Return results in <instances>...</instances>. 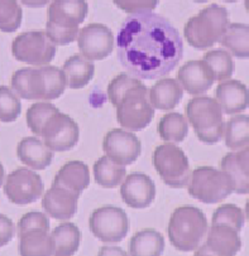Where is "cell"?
<instances>
[{"label": "cell", "mask_w": 249, "mask_h": 256, "mask_svg": "<svg viewBox=\"0 0 249 256\" xmlns=\"http://www.w3.org/2000/svg\"><path fill=\"white\" fill-rule=\"evenodd\" d=\"M117 56L128 74L156 80L176 68L183 56L180 33L153 12L135 13L123 22L117 36Z\"/></svg>", "instance_id": "1"}, {"label": "cell", "mask_w": 249, "mask_h": 256, "mask_svg": "<svg viewBox=\"0 0 249 256\" xmlns=\"http://www.w3.org/2000/svg\"><path fill=\"white\" fill-rule=\"evenodd\" d=\"M108 98L123 129L139 132L153 120L154 108L148 100V88L132 74H120L113 78L108 86Z\"/></svg>", "instance_id": "2"}, {"label": "cell", "mask_w": 249, "mask_h": 256, "mask_svg": "<svg viewBox=\"0 0 249 256\" xmlns=\"http://www.w3.org/2000/svg\"><path fill=\"white\" fill-rule=\"evenodd\" d=\"M11 82L19 98L30 101L56 100L67 88L65 71L55 66L21 68L14 72Z\"/></svg>", "instance_id": "3"}, {"label": "cell", "mask_w": 249, "mask_h": 256, "mask_svg": "<svg viewBox=\"0 0 249 256\" xmlns=\"http://www.w3.org/2000/svg\"><path fill=\"white\" fill-rule=\"evenodd\" d=\"M86 0H52L48 6L46 33L56 46H67L79 36V26L88 16Z\"/></svg>", "instance_id": "4"}, {"label": "cell", "mask_w": 249, "mask_h": 256, "mask_svg": "<svg viewBox=\"0 0 249 256\" xmlns=\"http://www.w3.org/2000/svg\"><path fill=\"white\" fill-rule=\"evenodd\" d=\"M207 230L209 224L201 210L193 206H181L170 217L168 238L176 250L190 252L199 248Z\"/></svg>", "instance_id": "5"}, {"label": "cell", "mask_w": 249, "mask_h": 256, "mask_svg": "<svg viewBox=\"0 0 249 256\" xmlns=\"http://www.w3.org/2000/svg\"><path fill=\"white\" fill-rule=\"evenodd\" d=\"M229 26V14L224 6L210 4L185 24L186 40L196 50H206L221 40Z\"/></svg>", "instance_id": "6"}, {"label": "cell", "mask_w": 249, "mask_h": 256, "mask_svg": "<svg viewBox=\"0 0 249 256\" xmlns=\"http://www.w3.org/2000/svg\"><path fill=\"white\" fill-rule=\"evenodd\" d=\"M186 116L201 143L212 146L223 138L225 126L223 110L212 98L199 96L191 98L186 105Z\"/></svg>", "instance_id": "7"}, {"label": "cell", "mask_w": 249, "mask_h": 256, "mask_svg": "<svg viewBox=\"0 0 249 256\" xmlns=\"http://www.w3.org/2000/svg\"><path fill=\"white\" fill-rule=\"evenodd\" d=\"M187 192L192 198L206 204L223 202L234 192L230 176L214 166H199L191 173Z\"/></svg>", "instance_id": "8"}, {"label": "cell", "mask_w": 249, "mask_h": 256, "mask_svg": "<svg viewBox=\"0 0 249 256\" xmlns=\"http://www.w3.org/2000/svg\"><path fill=\"white\" fill-rule=\"evenodd\" d=\"M153 166L159 178L171 188H183L191 177L190 163L185 152L172 143L158 146L152 156Z\"/></svg>", "instance_id": "9"}, {"label": "cell", "mask_w": 249, "mask_h": 256, "mask_svg": "<svg viewBox=\"0 0 249 256\" xmlns=\"http://www.w3.org/2000/svg\"><path fill=\"white\" fill-rule=\"evenodd\" d=\"M56 50V44L45 30L21 33L12 43L14 58L32 66H47L55 58Z\"/></svg>", "instance_id": "10"}, {"label": "cell", "mask_w": 249, "mask_h": 256, "mask_svg": "<svg viewBox=\"0 0 249 256\" xmlns=\"http://www.w3.org/2000/svg\"><path fill=\"white\" fill-rule=\"evenodd\" d=\"M89 227L91 234L103 242L118 244L128 235L129 220L119 207L104 206L90 214Z\"/></svg>", "instance_id": "11"}, {"label": "cell", "mask_w": 249, "mask_h": 256, "mask_svg": "<svg viewBox=\"0 0 249 256\" xmlns=\"http://www.w3.org/2000/svg\"><path fill=\"white\" fill-rule=\"evenodd\" d=\"M41 136L52 152H67L79 143L80 129L71 116L59 110L43 125Z\"/></svg>", "instance_id": "12"}, {"label": "cell", "mask_w": 249, "mask_h": 256, "mask_svg": "<svg viewBox=\"0 0 249 256\" xmlns=\"http://www.w3.org/2000/svg\"><path fill=\"white\" fill-rule=\"evenodd\" d=\"M42 178L27 168H18L7 177L4 193L9 201L18 206L31 204L42 196Z\"/></svg>", "instance_id": "13"}, {"label": "cell", "mask_w": 249, "mask_h": 256, "mask_svg": "<svg viewBox=\"0 0 249 256\" xmlns=\"http://www.w3.org/2000/svg\"><path fill=\"white\" fill-rule=\"evenodd\" d=\"M77 44L89 61H101L114 50V34L105 24L91 23L80 30Z\"/></svg>", "instance_id": "14"}, {"label": "cell", "mask_w": 249, "mask_h": 256, "mask_svg": "<svg viewBox=\"0 0 249 256\" xmlns=\"http://www.w3.org/2000/svg\"><path fill=\"white\" fill-rule=\"evenodd\" d=\"M103 149L112 160L127 166L139 158L142 144L139 138L133 132L125 129H112L104 138Z\"/></svg>", "instance_id": "15"}, {"label": "cell", "mask_w": 249, "mask_h": 256, "mask_svg": "<svg viewBox=\"0 0 249 256\" xmlns=\"http://www.w3.org/2000/svg\"><path fill=\"white\" fill-rule=\"evenodd\" d=\"M239 231L228 224H211L205 244L196 248L197 256H234L240 251Z\"/></svg>", "instance_id": "16"}, {"label": "cell", "mask_w": 249, "mask_h": 256, "mask_svg": "<svg viewBox=\"0 0 249 256\" xmlns=\"http://www.w3.org/2000/svg\"><path fill=\"white\" fill-rule=\"evenodd\" d=\"M120 196L130 208H148L156 198V184L147 174L133 173L122 182Z\"/></svg>", "instance_id": "17"}, {"label": "cell", "mask_w": 249, "mask_h": 256, "mask_svg": "<svg viewBox=\"0 0 249 256\" xmlns=\"http://www.w3.org/2000/svg\"><path fill=\"white\" fill-rule=\"evenodd\" d=\"M80 193L60 186H52L42 198L46 214L55 220H70L76 214Z\"/></svg>", "instance_id": "18"}, {"label": "cell", "mask_w": 249, "mask_h": 256, "mask_svg": "<svg viewBox=\"0 0 249 256\" xmlns=\"http://www.w3.org/2000/svg\"><path fill=\"white\" fill-rule=\"evenodd\" d=\"M178 82L190 95H202L215 82L214 74L202 60L188 61L180 67L177 74Z\"/></svg>", "instance_id": "19"}, {"label": "cell", "mask_w": 249, "mask_h": 256, "mask_svg": "<svg viewBox=\"0 0 249 256\" xmlns=\"http://www.w3.org/2000/svg\"><path fill=\"white\" fill-rule=\"evenodd\" d=\"M215 100L226 115H234L249 108V90L238 80L220 82L215 88Z\"/></svg>", "instance_id": "20"}, {"label": "cell", "mask_w": 249, "mask_h": 256, "mask_svg": "<svg viewBox=\"0 0 249 256\" xmlns=\"http://www.w3.org/2000/svg\"><path fill=\"white\" fill-rule=\"evenodd\" d=\"M221 170L230 176L234 192L238 194L249 193V146L240 152H231L220 162Z\"/></svg>", "instance_id": "21"}, {"label": "cell", "mask_w": 249, "mask_h": 256, "mask_svg": "<svg viewBox=\"0 0 249 256\" xmlns=\"http://www.w3.org/2000/svg\"><path fill=\"white\" fill-rule=\"evenodd\" d=\"M17 154L22 163L31 166L33 170H43L51 166L53 152L35 136H27L22 139L17 148Z\"/></svg>", "instance_id": "22"}, {"label": "cell", "mask_w": 249, "mask_h": 256, "mask_svg": "<svg viewBox=\"0 0 249 256\" xmlns=\"http://www.w3.org/2000/svg\"><path fill=\"white\" fill-rule=\"evenodd\" d=\"M149 102L157 110L170 111L180 105L183 88L175 78H162L149 88Z\"/></svg>", "instance_id": "23"}, {"label": "cell", "mask_w": 249, "mask_h": 256, "mask_svg": "<svg viewBox=\"0 0 249 256\" xmlns=\"http://www.w3.org/2000/svg\"><path fill=\"white\" fill-rule=\"evenodd\" d=\"M90 184L89 166L84 162L71 160L61 166L52 186H60L76 193H81Z\"/></svg>", "instance_id": "24"}, {"label": "cell", "mask_w": 249, "mask_h": 256, "mask_svg": "<svg viewBox=\"0 0 249 256\" xmlns=\"http://www.w3.org/2000/svg\"><path fill=\"white\" fill-rule=\"evenodd\" d=\"M19 254L22 256H50L55 255L53 242L48 230L33 227L19 232Z\"/></svg>", "instance_id": "25"}, {"label": "cell", "mask_w": 249, "mask_h": 256, "mask_svg": "<svg viewBox=\"0 0 249 256\" xmlns=\"http://www.w3.org/2000/svg\"><path fill=\"white\" fill-rule=\"evenodd\" d=\"M62 70L67 78V86L72 90L84 88L93 80L95 67L82 54H74L65 61Z\"/></svg>", "instance_id": "26"}, {"label": "cell", "mask_w": 249, "mask_h": 256, "mask_svg": "<svg viewBox=\"0 0 249 256\" xmlns=\"http://www.w3.org/2000/svg\"><path fill=\"white\" fill-rule=\"evenodd\" d=\"M53 250L57 256H71L77 252L81 242V232L72 222H64L51 232Z\"/></svg>", "instance_id": "27"}, {"label": "cell", "mask_w": 249, "mask_h": 256, "mask_svg": "<svg viewBox=\"0 0 249 256\" xmlns=\"http://www.w3.org/2000/svg\"><path fill=\"white\" fill-rule=\"evenodd\" d=\"M163 251V236L153 228L138 231L130 238L129 255L132 256H159Z\"/></svg>", "instance_id": "28"}, {"label": "cell", "mask_w": 249, "mask_h": 256, "mask_svg": "<svg viewBox=\"0 0 249 256\" xmlns=\"http://www.w3.org/2000/svg\"><path fill=\"white\" fill-rule=\"evenodd\" d=\"M127 169L124 166L115 163L114 160L104 156L94 164V180L104 188H115L122 184L125 180Z\"/></svg>", "instance_id": "29"}, {"label": "cell", "mask_w": 249, "mask_h": 256, "mask_svg": "<svg viewBox=\"0 0 249 256\" xmlns=\"http://www.w3.org/2000/svg\"><path fill=\"white\" fill-rule=\"evenodd\" d=\"M220 43L236 58H249V26L230 23Z\"/></svg>", "instance_id": "30"}, {"label": "cell", "mask_w": 249, "mask_h": 256, "mask_svg": "<svg viewBox=\"0 0 249 256\" xmlns=\"http://www.w3.org/2000/svg\"><path fill=\"white\" fill-rule=\"evenodd\" d=\"M224 142L230 150H239L249 146V116L239 114L230 118L224 126Z\"/></svg>", "instance_id": "31"}, {"label": "cell", "mask_w": 249, "mask_h": 256, "mask_svg": "<svg viewBox=\"0 0 249 256\" xmlns=\"http://www.w3.org/2000/svg\"><path fill=\"white\" fill-rule=\"evenodd\" d=\"M158 134L163 142L181 143L188 134V124L180 112H168L158 122Z\"/></svg>", "instance_id": "32"}, {"label": "cell", "mask_w": 249, "mask_h": 256, "mask_svg": "<svg viewBox=\"0 0 249 256\" xmlns=\"http://www.w3.org/2000/svg\"><path fill=\"white\" fill-rule=\"evenodd\" d=\"M202 61L209 66L215 81L223 82L231 77L234 72V61L230 53L221 48L209 50L204 54Z\"/></svg>", "instance_id": "33"}, {"label": "cell", "mask_w": 249, "mask_h": 256, "mask_svg": "<svg viewBox=\"0 0 249 256\" xmlns=\"http://www.w3.org/2000/svg\"><path fill=\"white\" fill-rule=\"evenodd\" d=\"M56 111H59V108L51 102H47V101H41V102L33 104L27 110V125L36 135L41 136L43 125L50 119L51 115H53Z\"/></svg>", "instance_id": "34"}, {"label": "cell", "mask_w": 249, "mask_h": 256, "mask_svg": "<svg viewBox=\"0 0 249 256\" xmlns=\"http://www.w3.org/2000/svg\"><path fill=\"white\" fill-rule=\"evenodd\" d=\"M23 12L17 0H0V30L12 33L21 26Z\"/></svg>", "instance_id": "35"}, {"label": "cell", "mask_w": 249, "mask_h": 256, "mask_svg": "<svg viewBox=\"0 0 249 256\" xmlns=\"http://www.w3.org/2000/svg\"><path fill=\"white\" fill-rule=\"evenodd\" d=\"M245 222V216L241 208L235 204H221L212 214L211 224H228L240 232Z\"/></svg>", "instance_id": "36"}, {"label": "cell", "mask_w": 249, "mask_h": 256, "mask_svg": "<svg viewBox=\"0 0 249 256\" xmlns=\"http://www.w3.org/2000/svg\"><path fill=\"white\" fill-rule=\"evenodd\" d=\"M22 105L12 88L0 86V122H13L21 115Z\"/></svg>", "instance_id": "37"}, {"label": "cell", "mask_w": 249, "mask_h": 256, "mask_svg": "<svg viewBox=\"0 0 249 256\" xmlns=\"http://www.w3.org/2000/svg\"><path fill=\"white\" fill-rule=\"evenodd\" d=\"M113 2L124 13L135 14L152 12L158 6L159 0H113Z\"/></svg>", "instance_id": "38"}, {"label": "cell", "mask_w": 249, "mask_h": 256, "mask_svg": "<svg viewBox=\"0 0 249 256\" xmlns=\"http://www.w3.org/2000/svg\"><path fill=\"white\" fill-rule=\"evenodd\" d=\"M33 227H41V228L50 231V220L42 212H28V214H26L19 220L18 234L23 232V231L28 230V228H33Z\"/></svg>", "instance_id": "39"}, {"label": "cell", "mask_w": 249, "mask_h": 256, "mask_svg": "<svg viewBox=\"0 0 249 256\" xmlns=\"http://www.w3.org/2000/svg\"><path fill=\"white\" fill-rule=\"evenodd\" d=\"M16 236V226L9 217L0 214V248L8 245Z\"/></svg>", "instance_id": "40"}, {"label": "cell", "mask_w": 249, "mask_h": 256, "mask_svg": "<svg viewBox=\"0 0 249 256\" xmlns=\"http://www.w3.org/2000/svg\"><path fill=\"white\" fill-rule=\"evenodd\" d=\"M99 255H127L123 248H114V246H105V248H101L99 251Z\"/></svg>", "instance_id": "41"}, {"label": "cell", "mask_w": 249, "mask_h": 256, "mask_svg": "<svg viewBox=\"0 0 249 256\" xmlns=\"http://www.w3.org/2000/svg\"><path fill=\"white\" fill-rule=\"evenodd\" d=\"M50 2L51 0H21V3L28 8H42L47 6Z\"/></svg>", "instance_id": "42"}, {"label": "cell", "mask_w": 249, "mask_h": 256, "mask_svg": "<svg viewBox=\"0 0 249 256\" xmlns=\"http://www.w3.org/2000/svg\"><path fill=\"white\" fill-rule=\"evenodd\" d=\"M4 177H6V170H4L3 164L0 163V187L3 186V183H4Z\"/></svg>", "instance_id": "43"}, {"label": "cell", "mask_w": 249, "mask_h": 256, "mask_svg": "<svg viewBox=\"0 0 249 256\" xmlns=\"http://www.w3.org/2000/svg\"><path fill=\"white\" fill-rule=\"evenodd\" d=\"M245 214H246V220H248V222H249V200L246 201V204H245Z\"/></svg>", "instance_id": "44"}, {"label": "cell", "mask_w": 249, "mask_h": 256, "mask_svg": "<svg viewBox=\"0 0 249 256\" xmlns=\"http://www.w3.org/2000/svg\"><path fill=\"white\" fill-rule=\"evenodd\" d=\"M244 6H245L246 12L249 13V0H244Z\"/></svg>", "instance_id": "45"}, {"label": "cell", "mask_w": 249, "mask_h": 256, "mask_svg": "<svg viewBox=\"0 0 249 256\" xmlns=\"http://www.w3.org/2000/svg\"><path fill=\"white\" fill-rule=\"evenodd\" d=\"M195 3H206V2H209V0H193Z\"/></svg>", "instance_id": "46"}, {"label": "cell", "mask_w": 249, "mask_h": 256, "mask_svg": "<svg viewBox=\"0 0 249 256\" xmlns=\"http://www.w3.org/2000/svg\"><path fill=\"white\" fill-rule=\"evenodd\" d=\"M224 2H226V3H235L238 0H224Z\"/></svg>", "instance_id": "47"}]
</instances>
